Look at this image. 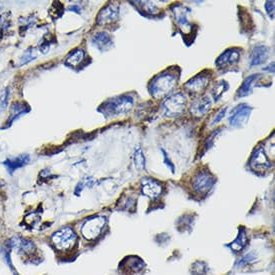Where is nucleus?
Wrapping results in <instances>:
<instances>
[{"label":"nucleus","mask_w":275,"mask_h":275,"mask_svg":"<svg viewBox=\"0 0 275 275\" xmlns=\"http://www.w3.org/2000/svg\"><path fill=\"white\" fill-rule=\"evenodd\" d=\"M177 84V75L172 71H164L157 75L149 85V91L155 98L169 94Z\"/></svg>","instance_id":"obj_1"},{"label":"nucleus","mask_w":275,"mask_h":275,"mask_svg":"<svg viewBox=\"0 0 275 275\" xmlns=\"http://www.w3.org/2000/svg\"><path fill=\"white\" fill-rule=\"evenodd\" d=\"M132 106L133 98L129 95H122L104 102L103 105L99 108V111L109 117L119 116L129 112Z\"/></svg>","instance_id":"obj_2"},{"label":"nucleus","mask_w":275,"mask_h":275,"mask_svg":"<svg viewBox=\"0 0 275 275\" xmlns=\"http://www.w3.org/2000/svg\"><path fill=\"white\" fill-rule=\"evenodd\" d=\"M52 242L58 250H69L71 249L77 240V235L74 230L70 227H64L56 231L52 235Z\"/></svg>","instance_id":"obj_3"},{"label":"nucleus","mask_w":275,"mask_h":275,"mask_svg":"<svg viewBox=\"0 0 275 275\" xmlns=\"http://www.w3.org/2000/svg\"><path fill=\"white\" fill-rule=\"evenodd\" d=\"M186 101H187L186 96L181 92H178L176 94L171 95L162 104L164 114L166 116H179V115H181L185 110Z\"/></svg>","instance_id":"obj_4"},{"label":"nucleus","mask_w":275,"mask_h":275,"mask_svg":"<svg viewBox=\"0 0 275 275\" xmlns=\"http://www.w3.org/2000/svg\"><path fill=\"white\" fill-rule=\"evenodd\" d=\"M105 223H106V218L103 216H96L94 218L87 220L82 226V229H81L82 235L88 240H93L97 238L102 232L105 226Z\"/></svg>","instance_id":"obj_5"},{"label":"nucleus","mask_w":275,"mask_h":275,"mask_svg":"<svg viewBox=\"0 0 275 275\" xmlns=\"http://www.w3.org/2000/svg\"><path fill=\"white\" fill-rule=\"evenodd\" d=\"M251 111H252V108L245 103H242L236 106L235 108L232 109L230 113V117H229L230 125L234 127H240L244 125L247 122Z\"/></svg>","instance_id":"obj_6"},{"label":"nucleus","mask_w":275,"mask_h":275,"mask_svg":"<svg viewBox=\"0 0 275 275\" xmlns=\"http://www.w3.org/2000/svg\"><path fill=\"white\" fill-rule=\"evenodd\" d=\"M215 180L209 172H200L193 180V188L198 193L207 192L214 184Z\"/></svg>","instance_id":"obj_7"},{"label":"nucleus","mask_w":275,"mask_h":275,"mask_svg":"<svg viewBox=\"0 0 275 275\" xmlns=\"http://www.w3.org/2000/svg\"><path fill=\"white\" fill-rule=\"evenodd\" d=\"M118 15H119L118 7L114 4H108L99 12L96 18V22L98 25L112 23L118 19Z\"/></svg>","instance_id":"obj_8"},{"label":"nucleus","mask_w":275,"mask_h":275,"mask_svg":"<svg viewBox=\"0 0 275 275\" xmlns=\"http://www.w3.org/2000/svg\"><path fill=\"white\" fill-rule=\"evenodd\" d=\"M239 59H240L239 49L237 48L227 49L217 58V60L215 61V64L219 68H224V67L236 64L239 61Z\"/></svg>","instance_id":"obj_9"},{"label":"nucleus","mask_w":275,"mask_h":275,"mask_svg":"<svg viewBox=\"0 0 275 275\" xmlns=\"http://www.w3.org/2000/svg\"><path fill=\"white\" fill-rule=\"evenodd\" d=\"M212 102L209 96H203L191 103L190 111L195 116H203L205 115L211 108Z\"/></svg>","instance_id":"obj_10"},{"label":"nucleus","mask_w":275,"mask_h":275,"mask_svg":"<svg viewBox=\"0 0 275 275\" xmlns=\"http://www.w3.org/2000/svg\"><path fill=\"white\" fill-rule=\"evenodd\" d=\"M141 188H142V192L146 196L153 199L157 198L162 192L161 184L158 181L151 178H143Z\"/></svg>","instance_id":"obj_11"},{"label":"nucleus","mask_w":275,"mask_h":275,"mask_svg":"<svg viewBox=\"0 0 275 275\" xmlns=\"http://www.w3.org/2000/svg\"><path fill=\"white\" fill-rule=\"evenodd\" d=\"M208 84V76L205 74H198L197 76L190 79L184 88L190 93H198L202 91Z\"/></svg>","instance_id":"obj_12"},{"label":"nucleus","mask_w":275,"mask_h":275,"mask_svg":"<svg viewBox=\"0 0 275 275\" xmlns=\"http://www.w3.org/2000/svg\"><path fill=\"white\" fill-rule=\"evenodd\" d=\"M250 164L255 169H267L271 167V163L269 162L264 149L262 147H259L251 156Z\"/></svg>","instance_id":"obj_13"},{"label":"nucleus","mask_w":275,"mask_h":275,"mask_svg":"<svg viewBox=\"0 0 275 275\" xmlns=\"http://www.w3.org/2000/svg\"><path fill=\"white\" fill-rule=\"evenodd\" d=\"M92 43L97 49L101 51H107L113 46L112 37L107 32H100L96 34L92 38Z\"/></svg>","instance_id":"obj_14"},{"label":"nucleus","mask_w":275,"mask_h":275,"mask_svg":"<svg viewBox=\"0 0 275 275\" xmlns=\"http://www.w3.org/2000/svg\"><path fill=\"white\" fill-rule=\"evenodd\" d=\"M269 50L266 46L260 45L253 48L250 56V66H257L262 64L268 57Z\"/></svg>","instance_id":"obj_15"},{"label":"nucleus","mask_w":275,"mask_h":275,"mask_svg":"<svg viewBox=\"0 0 275 275\" xmlns=\"http://www.w3.org/2000/svg\"><path fill=\"white\" fill-rule=\"evenodd\" d=\"M28 162H29V156L25 154V155H20L18 157L5 160L4 165L7 167V170L9 171V173L12 174L16 169L26 165Z\"/></svg>","instance_id":"obj_16"},{"label":"nucleus","mask_w":275,"mask_h":275,"mask_svg":"<svg viewBox=\"0 0 275 275\" xmlns=\"http://www.w3.org/2000/svg\"><path fill=\"white\" fill-rule=\"evenodd\" d=\"M258 77H259V74H253V75H250L247 78H245L242 85L239 87L236 96L237 97H244V96L249 95L252 92L253 84L257 80Z\"/></svg>","instance_id":"obj_17"},{"label":"nucleus","mask_w":275,"mask_h":275,"mask_svg":"<svg viewBox=\"0 0 275 275\" xmlns=\"http://www.w3.org/2000/svg\"><path fill=\"white\" fill-rule=\"evenodd\" d=\"M85 59V52L81 49L74 50L73 52L70 53V55L66 58L65 60V65L76 68L81 65V63Z\"/></svg>","instance_id":"obj_18"},{"label":"nucleus","mask_w":275,"mask_h":275,"mask_svg":"<svg viewBox=\"0 0 275 275\" xmlns=\"http://www.w3.org/2000/svg\"><path fill=\"white\" fill-rule=\"evenodd\" d=\"M227 89H228V84L226 81L222 80V81L216 83L212 89V96H213L214 100L217 101Z\"/></svg>","instance_id":"obj_19"},{"label":"nucleus","mask_w":275,"mask_h":275,"mask_svg":"<svg viewBox=\"0 0 275 275\" xmlns=\"http://www.w3.org/2000/svg\"><path fill=\"white\" fill-rule=\"evenodd\" d=\"M134 163H135V166L140 170H143L145 168V157L143 155V151L140 146H137L135 149Z\"/></svg>","instance_id":"obj_20"},{"label":"nucleus","mask_w":275,"mask_h":275,"mask_svg":"<svg viewBox=\"0 0 275 275\" xmlns=\"http://www.w3.org/2000/svg\"><path fill=\"white\" fill-rule=\"evenodd\" d=\"M246 241H247V237H246L245 233H244V232H241V233L239 234V236L235 239V241L232 243L231 248H232L233 250H235V251H239V250H241V249L245 246Z\"/></svg>","instance_id":"obj_21"},{"label":"nucleus","mask_w":275,"mask_h":275,"mask_svg":"<svg viewBox=\"0 0 275 275\" xmlns=\"http://www.w3.org/2000/svg\"><path fill=\"white\" fill-rule=\"evenodd\" d=\"M265 8H266V11L268 13V15L270 16L271 19L274 18V2L273 1H267L265 3Z\"/></svg>","instance_id":"obj_22"},{"label":"nucleus","mask_w":275,"mask_h":275,"mask_svg":"<svg viewBox=\"0 0 275 275\" xmlns=\"http://www.w3.org/2000/svg\"><path fill=\"white\" fill-rule=\"evenodd\" d=\"M226 108H223V109H221L220 110V112L217 114V116L214 118V120L212 121V125H214V124H216V123H218L223 117H224V115H225V113H226Z\"/></svg>","instance_id":"obj_23"},{"label":"nucleus","mask_w":275,"mask_h":275,"mask_svg":"<svg viewBox=\"0 0 275 275\" xmlns=\"http://www.w3.org/2000/svg\"><path fill=\"white\" fill-rule=\"evenodd\" d=\"M161 151H162V153H163V155H164V160H165V162H168L167 165H169V167L171 168L172 172H174V166H173V164L170 162V160L167 159V154H166V152H165L163 149H161Z\"/></svg>","instance_id":"obj_24"}]
</instances>
